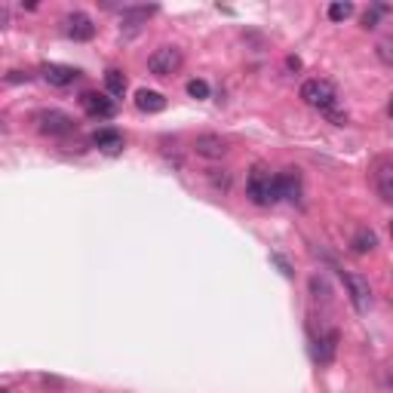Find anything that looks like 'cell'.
<instances>
[{
    "label": "cell",
    "instance_id": "obj_1",
    "mask_svg": "<svg viewBox=\"0 0 393 393\" xmlns=\"http://www.w3.org/2000/svg\"><path fill=\"white\" fill-rule=\"evenodd\" d=\"M246 194L255 206H274L280 203V181H276V175H271V169L255 166L246 181Z\"/></svg>",
    "mask_w": 393,
    "mask_h": 393
},
{
    "label": "cell",
    "instance_id": "obj_2",
    "mask_svg": "<svg viewBox=\"0 0 393 393\" xmlns=\"http://www.w3.org/2000/svg\"><path fill=\"white\" fill-rule=\"evenodd\" d=\"M302 102L311 105V107H317L320 114H326L329 107L338 105V89H335V83L320 80V77H313V80H304V83H302Z\"/></svg>",
    "mask_w": 393,
    "mask_h": 393
},
{
    "label": "cell",
    "instance_id": "obj_3",
    "mask_svg": "<svg viewBox=\"0 0 393 393\" xmlns=\"http://www.w3.org/2000/svg\"><path fill=\"white\" fill-rule=\"evenodd\" d=\"M181 50L179 46H160V50H154L151 52V59H148V71L154 77H172L175 71L181 68Z\"/></svg>",
    "mask_w": 393,
    "mask_h": 393
},
{
    "label": "cell",
    "instance_id": "obj_4",
    "mask_svg": "<svg viewBox=\"0 0 393 393\" xmlns=\"http://www.w3.org/2000/svg\"><path fill=\"white\" fill-rule=\"evenodd\" d=\"M344 276V286H348V295H350V304L357 313H366L369 304H372V289H369V280L359 274H341Z\"/></svg>",
    "mask_w": 393,
    "mask_h": 393
},
{
    "label": "cell",
    "instance_id": "obj_5",
    "mask_svg": "<svg viewBox=\"0 0 393 393\" xmlns=\"http://www.w3.org/2000/svg\"><path fill=\"white\" fill-rule=\"evenodd\" d=\"M80 105H83V111H87L89 117H96V120H107V117L117 114V102L107 98L105 92H83Z\"/></svg>",
    "mask_w": 393,
    "mask_h": 393
},
{
    "label": "cell",
    "instance_id": "obj_6",
    "mask_svg": "<svg viewBox=\"0 0 393 393\" xmlns=\"http://www.w3.org/2000/svg\"><path fill=\"white\" fill-rule=\"evenodd\" d=\"M37 123H40L43 135H71L77 129V123L68 117V114H61V111H46V114L37 117Z\"/></svg>",
    "mask_w": 393,
    "mask_h": 393
},
{
    "label": "cell",
    "instance_id": "obj_7",
    "mask_svg": "<svg viewBox=\"0 0 393 393\" xmlns=\"http://www.w3.org/2000/svg\"><path fill=\"white\" fill-rule=\"evenodd\" d=\"M65 34L71 40H92L96 37V25H92V19L87 13H71L65 19Z\"/></svg>",
    "mask_w": 393,
    "mask_h": 393
},
{
    "label": "cell",
    "instance_id": "obj_8",
    "mask_svg": "<svg viewBox=\"0 0 393 393\" xmlns=\"http://www.w3.org/2000/svg\"><path fill=\"white\" fill-rule=\"evenodd\" d=\"M280 181V200H289V203H302V172L298 169H283L276 175Z\"/></svg>",
    "mask_w": 393,
    "mask_h": 393
},
{
    "label": "cell",
    "instance_id": "obj_9",
    "mask_svg": "<svg viewBox=\"0 0 393 393\" xmlns=\"http://www.w3.org/2000/svg\"><path fill=\"white\" fill-rule=\"evenodd\" d=\"M194 151L200 154V157H206V160H221L228 154V144H225V138L221 135H197Z\"/></svg>",
    "mask_w": 393,
    "mask_h": 393
},
{
    "label": "cell",
    "instance_id": "obj_10",
    "mask_svg": "<svg viewBox=\"0 0 393 393\" xmlns=\"http://www.w3.org/2000/svg\"><path fill=\"white\" fill-rule=\"evenodd\" d=\"M43 80L50 83V87H71V83L80 77L77 68H68V65H43Z\"/></svg>",
    "mask_w": 393,
    "mask_h": 393
},
{
    "label": "cell",
    "instance_id": "obj_11",
    "mask_svg": "<svg viewBox=\"0 0 393 393\" xmlns=\"http://www.w3.org/2000/svg\"><path fill=\"white\" fill-rule=\"evenodd\" d=\"M375 191L384 203L393 206V163H387V160L375 166Z\"/></svg>",
    "mask_w": 393,
    "mask_h": 393
},
{
    "label": "cell",
    "instance_id": "obj_12",
    "mask_svg": "<svg viewBox=\"0 0 393 393\" xmlns=\"http://www.w3.org/2000/svg\"><path fill=\"white\" fill-rule=\"evenodd\" d=\"M135 107L144 114H160V111H166V98L154 89H138L135 92Z\"/></svg>",
    "mask_w": 393,
    "mask_h": 393
},
{
    "label": "cell",
    "instance_id": "obj_13",
    "mask_svg": "<svg viewBox=\"0 0 393 393\" xmlns=\"http://www.w3.org/2000/svg\"><path fill=\"white\" fill-rule=\"evenodd\" d=\"M335 350H338V329H329V332L320 335V341H317V363L329 366L335 359Z\"/></svg>",
    "mask_w": 393,
    "mask_h": 393
},
{
    "label": "cell",
    "instance_id": "obj_14",
    "mask_svg": "<svg viewBox=\"0 0 393 393\" xmlns=\"http://www.w3.org/2000/svg\"><path fill=\"white\" fill-rule=\"evenodd\" d=\"M92 144L107 151V154H117L123 148V135L117 129H98V133H92Z\"/></svg>",
    "mask_w": 393,
    "mask_h": 393
},
{
    "label": "cell",
    "instance_id": "obj_15",
    "mask_svg": "<svg viewBox=\"0 0 393 393\" xmlns=\"http://www.w3.org/2000/svg\"><path fill=\"white\" fill-rule=\"evenodd\" d=\"M375 246H378V237H375V230H369V228H359L350 240V249L357 252V255H366V252H372Z\"/></svg>",
    "mask_w": 393,
    "mask_h": 393
},
{
    "label": "cell",
    "instance_id": "obj_16",
    "mask_svg": "<svg viewBox=\"0 0 393 393\" xmlns=\"http://www.w3.org/2000/svg\"><path fill=\"white\" fill-rule=\"evenodd\" d=\"M105 89H107V96L123 98V92H126V77H123V71L111 68V71L105 74Z\"/></svg>",
    "mask_w": 393,
    "mask_h": 393
},
{
    "label": "cell",
    "instance_id": "obj_17",
    "mask_svg": "<svg viewBox=\"0 0 393 393\" xmlns=\"http://www.w3.org/2000/svg\"><path fill=\"white\" fill-rule=\"evenodd\" d=\"M353 15V3H332L329 6V19L332 22H344Z\"/></svg>",
    "mask_w": 393,
    "mask_h": 393
},
{
    "label": "cell",
    "instance_id": "obj_18",
    "mask_svg": "<svg viewBox=\"0 0 393 393\" xmlns=\"http://www.w3.org/2000/svg\"><path fill=\"white\" fill-rule=\"evenodd\" d=\"M188 96L191 98H209V83L206 80H191L188 83Z\"/></svg>",
    "mask_w": 393,
    "mask_h": 393
},
{
    "label": "cell",
    "instance_id": "obj_19",
    "mask_svg": "<svg viewBox=\"0 0 393 393\" xmlns=\"http://www.w3.org/2000/svg\"><path fill=\"white\" fill-rule=\"evenodd\" d=\"M326 117L332 120L335 126H348V120H350V117H348V111H341V107H338V105H335V107H329V111H326Z\"/></svg>",
    "mask_w": 393,
    "mask_h": 393
},
{
    "label": "cell",
    "instance_id": "obj_20",
    "mask_svg": "<svg viewBox=\"0 0 393 393\" xmlns=\"http://www.w3.org/2000/svg\"><path fill=\"white\" fill-rule=\"evenodd\" d=\"M378 13H384V6H375V10H369L363 15V28H375L378 25Z\"/></svg>",
    "mask_w": 393,
    "mask_h": 393
},
{
    "label": "cell",
    "instance_id": "obj_21",
    "mask_svg": "<svg viewBox=\"0 0 393 393\" xmlns=\"http://www.w3.org/2000/svg\"><path fill=\"white\" fill-rule=\"evenodd\" d=\"M271 261H274V265L283 271V276H292V267H289V261L283 258V255H271Z\"/></svg>",
    "mask_w": 393,
    "mask_h": 393
},
{
    "label": "cell",
    "instance_id": "obj_22",
    "mask_svg": "<svg viewBox=\"0 0 393 393\" xmlns=\"http://www.w3.org/2000/svg\"><path fill=\"white\" fill-rule=\"evenodd\" d=\"M387 114H390V117H393V98H390V105H387Z\"/></svg>",
    "mask_w": 393,
    "mask_h": 393
},
{
    "label": "cell",
    "instance_id": "obj_23",
    "mask_svg": "<svg viewBox=\"0 0 393 393\" xmlns=\"http://www.w3.org/2000/svg\"><path fill=\"white\" fill-rule=\"evenodd\" d=\"M390 237H393V221H390Z\"/></svg>",
    "mask_w": 393,
    "mask_h": 393
},
{
    "label": "cell",
    "instance_id": "obj_24",
    "mask_svg": "<svg viewBox=\"0 0 393 393\" xmlns=\"http://www.w3.org/2000/svg\"><path fill=\"white\" fill-rule=\"evenodd\" d=\"M0 393H10V390H0Z\"/></svg>",
    "mask_w": 393,
    "mask_h": 393
}]
</instances>
